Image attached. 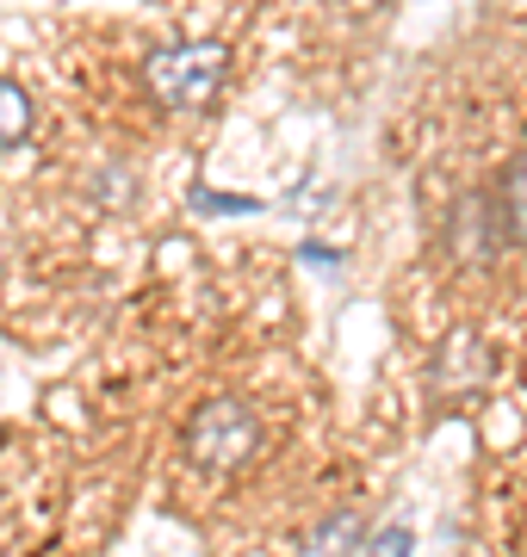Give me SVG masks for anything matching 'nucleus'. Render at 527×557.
<instances>
[{
  "instance_id": "obj_1",
  "label": "nucleus",
  "mask_w": 527,
  "mask_h": 557,
  "mask_svg": "<svg viewBox=\"0 0 527 557\" xmlns=\"http://www.w3.org/2000/svg\"><path fill=\"white\" fill-rule=\"evenodd\" d=\"M223 69H230V50L223 44H162V50H149L143 62V81H149V94L168 106V112H193L218 94Z\"/></svg>"
},
{
  "instance_id": "obj_2",
  "label": "nucleus",
  "mask_w": 527,
  "mask_h": 557,
  "mask_svg": "<svg viewBox=\"0 0 527 557\" xmlns=\"http://www.w3.org/2000/svg\"><path fill=\"white\" fill-rule=\"evenodd\" d=\"M186 453H193V465H205V471H236V465H248V458L261 453V421H255V409L236 403V397L205 403L199 416L186 421Z\"/></svg>"
},
{
  "instance_id": "obj_3",
  "label": "nucleus",
  "mask_w": 527,
  "mask_h": 557,
  "mask_svg": "<svg viewBox=\"0 0 527 557\" xmlns=\"http://www.w3.org/2000/svg\"><path fill=\"white\" fill-rule=\"evenodd\" d=\"M508 242L503 230V211H497V193H466L446 218V248L459 260H490L497 248Z\"/></svg>"
},
{
  "instance_id": "obj_4",
  "label": "nucleus",
  "mask_w": 527,
  "mask_h": 557,
  "mask_svg": "<svg viewBox=\"0 0 527 557\" xmlns=\"http://www.w3.org/2000/svg\"><path fill=\"white\" fill-rule=\"evenodd\" d=\"M497 211H503V230L508 242H522L527 248V156H515L497 180Z\"/></svg>"
},
{
  "instance_id": "obj_5",
  "label": "nucleus",
  "mask_w": 527,
  "mask_h": 557,
  "mask_svg": "<svg viewBox=\"0 0 527 557\" xmlns=\"http://www.w3.org/2000/svg\"><path fill=\"white\" fill-rule=\"evenodd\" d=\"M25 137H32V100L13 81H0V149H20Z\"/></svg>"
},
{
  "instance_id": "obj_6",
  "label": "nucleus",
  "mask_w": 527,
  "mask_h": 557,
  "mask_svg": "<svg viewBox=\"0 0 527 557\" xmlns=\"http://www.w3.org/2000/svg\"><path fill=\"white\" fill-rule=\"evenodd\" d=\"M409 552H416L409 527H391V533H379L372 545H366V557H409Z\"/></svg>"
}]
</instances>
